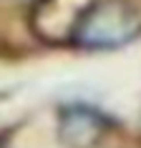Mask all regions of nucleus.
Masks as SVG:
<instances>
[{
  "label": "nucleus",
  "instance_id": "nucleus-1",
  "mask_svg": "<svg viewBox=\"0 0 141 148\" xmlns=\"http://www.w3.org/2000/svg\"><path fill=\"white\" fill-rule=\"evenodd\" d=\"M141 33V13L131 0H93L70 28L73 43L88 50L126 45Z\"/></svg>",
  "mask_w": 141,
  "mask_h": 148
},
{
  "label": "nucleus",
  "instance_id": "nucleus-3",
  "mask_svg": "<svg viewBox=\"0 0 141 148\" xmlns=\"http://www.w3.org/2000/svg\"><path fill=\"white\" fill-rule=\"evenodd\" d=\"M8 146V136H5V133H0V148H5Z\"/></svg>",
  "mask_w": 141,
  "mask_h": 148
},
{
  "label": "nucleus",
  "instance_id": "nucleus-2",
  "mask_svg": "<svg viewBox=\"0 0 141 148\" xmlns=\"http://www.w3.org/2000/svg\"><path fill=\"white\" fill-rule=\"evenodd\" d=\"M103 128H106V121L96 110L83 106L63 108L58 118V136L68 148H93L103 136Z\"/></svg>",
  "mask_w": 141,
  "mask_h": 148
}]
</instances>
